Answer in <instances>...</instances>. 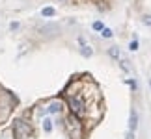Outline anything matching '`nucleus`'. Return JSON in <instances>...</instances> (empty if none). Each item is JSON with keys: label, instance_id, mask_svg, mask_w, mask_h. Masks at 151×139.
Masks as SVG:
<instances>
[{"label": "nucleus", "instance_id": "f257e3e1", "mask_svg": "<svg viewBox=\"0 0 151 139\" xmlns=\"http://www.w3.org/2000/svg\"><path fill=\"white\" fill-rule=\"evenodd\" d=\"M136 126H138V113H136V109L132 108L131 109V117H129V130L132 132V134H134Z\"/></svg>", "mask_w": 151, "mask_h": 139}, {"label": "nucleus", "instance_id": "f03ea898", "mask_svg": "<svg viewBox=\"0 0 151 139\" xmlns=\"http://www.w3.org/2000/svg\"><path fill=\"white\" fill-rule=\"evenodd\" d=\"M108 56L114 57V60H118V57H119V48H118V46H110V48H108Z\"/></svg>", "mask_w": 151, "mask_h": 139}, {"label": "nucleus", "instance_id": "7ed1b4c3", "mask_svg": "<svg viewBox=\"0 0 151 139\" xmlns=\"http://www.w3.org/2000/svg\"><path fill=\"white\" fill-rule=\"evenodd\" d=\"M93 30H97V32H103V30H104V24H103L101 21H95V22H93Z\"/></svg>", "mask_w": 151, "mask_h": 139}, {"label": "nucleus", "instance_id": "20e7f679", "mask_svg": "<svg viewBox=\"0 0 151 139\" xmlns=\"http://www.w3.org/2000/svg\"><path fill=\"white\" fill-rule=\"evenodd\" d=\"M112 35H114V33H112V30H110V28H104V30H103V37H104V39H110Z\"/></svg>", "mask_w": 151, "mask_h": 139}, {"label": "nucleus", "instance_id": "39448f33", "mask_svg": "<svg viewBox=\"0 0 151 139\" xmlns=\"http://www.w3.org/2000/svg\"><path fill=\"white\" fill-rule=\"evenodd\" d=\"M129 50H132V52H134V50H138V41H136V39H132V41H131V45H129Z\"/></svg>", "mask_w": 151, "mask_h": 139}, {"label": "nucleus", "instance_id": "423d86ee", "mask_svg": "<svg viewBox=\"0 0 151 139\" xmlns=\"http://www.w3.org/2000/svg\"><path fill=\"white\" fill-rule=\"evenodd\" d=\"M142 21H144V24H146V26H151V15H144Z\"/></svg>", "mask_w": 151, "mask_h": 139}, {"label": "nucleus", "instance_id": "0eeeda50", "mask_svg": "<svg viewBox=\"0 0 151 139\" xmlns=\"http://www.w3.org/2000/svg\"><path fill=\"white\" fill-rule=\"evenodd\" d=\"M119 63H121V69H123V71H129V65H127L129 61H119Z\"/></svg>", "mask_w": 151, "mask_h": 139}, {"label": "nucleus", "instance_id": "6e6552de", "mask_svg": "<svg viewBox=\"0 0 151 139\" xmlns=\"http://www.w3.org/2000/svg\"><path fill=\"white\" fill-rule=\"evenodd\" d=\"M82 54H84V56H91V50H90V48H84Z\"/></svg>", "mask_w": 151, "mask_h": 139}, {"label": "nucleus", "instance_id": "1a4fd4ad", "mask_svg": "<svg viewBox=\"0 0 151 139\" xmlns=\"http://www.w3.org/2000/svg\"><path fill=\"white\" fill-rule=\"evenodd\" d=\"M127 139H134V134H132V132H129V135H127Z\"/></svg>", "mask_w": 151, "mask_h": 139}, {"label": "nucleus", "instance_id": "9d476101", "mask_svg": "<svg viewBox=\"0 0 151 139\" xmlns=\"http://www.w3.org/2000/svg\"><path fill=\"white\" fill-rule=\"evenodd\" d=\"M149 89H151V78H149Z\"/></svg>", "mask_w": 151, "mask_h": 139}]
</instances>
